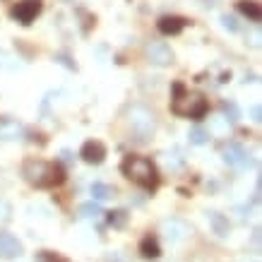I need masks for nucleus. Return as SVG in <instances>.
Here are the masks:
<instances>
[{
    "label": "nucleus",
    "mask_w": 262,
    "mask_h": 262,
    "mask_svg": "<svg viewBox=\"0 0 262 262\" xmlns=\"http://www.w3.org/2000/svg\"><path fill=\"white\" fill-rule=\"evenodd\" d=\"M209 142V135L207 130H202V128H195V130H190V144H207Z\"/></svg>",
    "instance_id": "nucleus-20"
},
{
    "label": "nucleus",
    "mask_w": 262,
    "mask_h": 262,
    "mask_svg": "<svg viewBox=\"0 0 262 262\" xmlns=\"http://www.w3.org/2000/svg\"><path fill=\"white\" fill-rule=\"evenodd\" d=\"M140 252H142V257H147V260H154V257H159V255H161V250H159V243H156V238H152V236L142 238V243H140Z\"/></svg>",
    "instance_id": "nucleus-15"
},
{
    "label": "nucleus",
    "mask_w": 262,
    "mask_h": 262,
    "mask_svg": "<svg viewBox=\"0 0 262 262\" xmlns=\"http://www.w3.org/2000/svg\"><path fill=\"white\" fill-rule=\"evenodd\" d=\"M221 111L226 113L224 118L229 120V123H236V120L240 118V113H238V106H236L233 101H221Z\"/></svg>",
    "instance_id": "nucleus-19"
},
{
    "label": "nucleus",
    "mask_w": 262,
    "mask_h": 262,
    "mask_svg": "<svg viewBox=\"0 0 262 262\" xmlns=\"http://www.w3.org/2000/svg\"><path fill=\"white\" fill-rule=\"evenodd\" d=\"M55 63L65 65L67 70H75V63H70V58H67V55H63V53H58V55H55Z\"/></svg>",
    "instance_id": "nucleus-23"
},
{
    "label": "nucleus",
    "mask_w": 262,
    "mask_h": 262,
    "mask_svg": "<svg viewBox=\"0 0 262 262\" xmlns=\"http://www.w3.org/2000/svg\"><path fill=\"white\" fill-rule=\"evenodd\" d=\"M120 171L123 176L132 181L135 186L144 188V190H154L159 186V171L154 166L152 159H144V156H137V154H128L120 164Z\"/></svg>",
    "instance_id": "nucleus-2"
},
{
    "label": "nucleus",
    "mask_w": 262,
    "mask_h": 262,
    "mask_svg": "<svg viewBox=\"0 0 262 262\" xmlns=\"http://www.w3.org/2000/svg\"><path fill=\"white\" fill-rule=\"evenodd\" d=\"M252 46H260V32H257V29H255V32H252V41H250Z\"/></svg>",
    "instance_id": "nucleus-26"
},
{
    "label": "nucleus",
    "mask_w": 262,
    "mask_h": 262,
    "mask_svg": "<svg viewBox=\"0 0 262 262\" xmlns=\"http://www.w3.org/2000/svg\"><path fill=\"white\" fill-rule=\"evenodd\" d=\"M22 176L34 188H55L65 181L63 166L44 161V159H27L22 164Z\"/></svg>",
    "instance_id": "nucleus-1"
},
{
    "label": "nucleus",
    "mask_w": 262,
    "mask_h": 262,
    "mask_svg": "<svg viewBox=\"0 0 262 262\" xmlns=\"http://www.w3.org/2000/svg\"><path fill=\"white\" fill-rule=\"evenodd\" d=\"M22 252L24 248L20 240L15 238L12 233H8V231H0V257L3 260H17Z\"/></svg>",
    "instance_id": "nucleus-9"
},
{
    "label": "nucleus",
    "mask_w": 262,
    "mask_h": 262,
    "mask_svg": "<svg viewBox=\"0 0 262 262\" xmlns=\"http://www.w3.org/2000/svg\"><path fill=\"white\" fill-rule=\"evenodd\" d=\"M34 262H65V260H60L58 255L44 250V252H39V255H36V260H34Z\"/></svg>",
    "instance_id": "nucleus-21"
},
{
    "label": "nucleus",
    "mask_w": 262,
    "mask_h": 262,
    "mask_svg": "<svg viewBox=\"0 0 262 262\" xmlns=\"http://www.w3.org/2000/svg\"><path fill=\"white\" fill-rule=\"evenodd\" d=\"M101 214V207H99V202H84L82 207H79V217L82 219H97Z\"/></svg>",
    "instance_id": "nucleus-17"
},
{
    "label": "nucleus",
    "mask_w": 262,
    "mask_h": 262,
    "mask_svg": "<svg viewBox=\"0 0 262 262\" xmlns=\"http://www.w3.org/2000/svg\"><path fill=\"white\" fill-rule=\"evenodd\" d=\"M156 27H159V32L166 34V36H176V34H181L188 27V20L176 17V15H166V17H161V20L156 22Z\"/></svg>",
    "instance_id": "nucleus-11"
},
{
    "label": "nucleus",
    "mask_w": 262,
    "mask_h": 262,
    "mask_svg": "<svg viewBox=\"0 0 262 262\" xmlns=\"http://www.w3.org/2000/svg\"><path fill=\"white\" fill-rule=\"evenodd\" d=\"M173 101H171V111L183 116V118H202L207 113V99L200 92H190L181 82L173 84Z\"/></svg>",
    "instance_id": "nucleus-3"
},
{
    "label": "nucleus",
    "mask_w": 262,
    "mask_h": 262,
    "mask_svg": "<svg viewBox=\"0 0 262 262\" xmlns=\"http://www.w3.org/2000/svg\"><path fill=\"white\" fill-rule=\"evenodd\" d=\"M224 161L233 168H245V166H250V156H248L243 144L231 142L229 147H224Z\"/></svg>",
    "instance_id": "nucleus-8"
},
{
    "label": "nucleus",
    "mask_w": 262,
    "mask_h": 262,
    "mask_svg": "<svg viewBox=\"0 0 262 262\" xmlns=\"http://www.w3.org/2000/svg\"><path fill=\"white\" fill-rule=\"evenodd\" d=\"M10 15H12V20H17V22L32 24L41 15V0H22V3H17L12 8Z\"/></svg>",
    "instance_id": "nucleus-6"
},
{
    "label": "nucleus",
    "mask_w": 262,
    "mask_h": 262,
    "mask_svg": "<svg viewBox=\"0 0 262 262\" xmlns=\"http://www.w3.org/2000/svg\"><path fill=\"white\" fill-rule=\"evenodd\" d=\"M128 123H130L132 132L137 135V140L144 142V140H149L156 130V116H154L152 109H147L144 104H135L128 109Z\"/></svg>",
    "instance_id": "nucleus-4"
},
{
    "label": "nucleus",
    "mask_w": 262,
    "mask_h": 262,
    "mask_svg": "<svg viewBox=\"0 0 262 262\" xmlns=\"http://www.w3.org/2000/svg\"><path fill=\"white\" fill-rule=\"evenodd\" d=\"M79 156H82V161L97 166V164H101V161L106 159V147H104V142H99V140H89V142L82 144Z\"/></svg>",
    "instance_id": "nucleus-10"
},
{
    "label": "nucleus",
    "mask_w": 262,
    "mask_h": 262,
    "mask_svg": "<svg viewBox=\"0 0 262 262\" xmlns=\"http://www.w3.org/2000/svg\"><path fill=\"white\" fill-rule=\"evenodd\" d=\"M200 3H202L205 8H214V5H217V0H200Z\"/></svg>",
    "instance_id": "nucleus-27"
},
{
    "label": "nucleus",
    "mask_w": 262,
    "mask_h": 262,
    "mask_svg": "<svg viewBox=\"0 0 262 262\" xmlns=\"http://www.w3.org/2000/svg\"><path fill=\"white\" fill-rule=\"evenodd\" d=\"M250 116H252V120H255V123H260V120H262V109H260V106H252Z\"/></svg>",
    "instance_id": "nucleus-24"
},
{
    "label": "nucleus",
    "mask_w": 262,
    "mask_h": 262,
    "mask_svg": "<svg viewBox=\"0 0 262 262\" xmlns=\"http://www.w3.org/2000/svg\"><path fill=\"white\" fill-rule=\"evenodd\" d=\"M161 233H164V238L168 240V243H181V240L190 233V226H188L183 219L171 217V219H164V221H161Z\"/></svg>",
    "instance_id": "nucleus-7"
},
{
    "label": "nucleus",
    "mask_w": 262,
    "mask_h": 262,
    "mask_svg": "<svg viewBox=\"0 0 262 262\" xmlns=\"http://www.w3.org/2000/svg\"><path fill=\"white\" fill-rule=\"evenodd\" d=\"M144 58L152 63V65H171L173 63V51H171V46H166L164 41H152V44L144 46Z\"/></svg>",
    "instance_id": "nucleus-5"
},
{
    "label": "nucleus",
    "mask_w": 262,
    "mask_h": 262,
    "mask_svg": "<svg viewBox=\"0 0 262 262\" xmlns=\"http://www.w3.org/2000/svg\"><path fill=\"white\" fill-rule=\"evenodd\" d=\"M231 132V123L224 116H214V118H209V130L207 135H217V137H226Z\"/></svg>",
    "instance_id": "nucleus-14"
},
{
    "label": "nucleus",
    "mask_w": 262,
    "mask_h": 262,
    "mask_svg": "<svg viewBox=\"0 0 262 262\" xmlns=\"http://www.w3.org/2000/svg\"><path fill=\"white\" fill-rule=\"evenodd\" d=\"M8 60H10V55H8V53H3V51H0V67H8V65H10Z\"/></svg>",
    "instance_id": "nucleus-25"
},
{
    "label": "nucleus",
    "mask_w": 262,
    "mask_h": 262,
    "mask_svg": "<svg viewBox=\"0 0 262 262\" xmlns=\"http://www.w3.org/2000/svg\"><path fill=\"white\" fill-rule=\"evenodd\" d=\"M92 197H94L97 202H104V200L113 197V188L106 186V183H94V186H92Z\"/></svg>",
    "instance_id": "nucleus-16"
},
{
    "label": "nucleus",
    "mask_w": 262,
    "mask_h": 262,
    "mask_svg": "<svg viewBox=\"0 0 262 262\" xmlns=\"http://www.w3.org/2000/svg\"><path fill=\"white\" fill-rule=\"evenodd\" d=\"M238 12L243 17H248L250 22H260L262 20V8L255 3V0H238Z\"/></svg>",
    "instance_id": "nucleus-13"
},
{
    "label": "nucleus",
    "mask_w": 262,
    "mask_h": 262,
    "mask_svg": "<svg viewBox=\"0 0 262 262\" xmlns=\"http://www.w3.org/2000/svg\"><path fill=\"white\" fill-rule=\"evenodd\" d=\"M221 24H224V29H229V32H238V22H236V17L224 15V17H221Z\"/></svg>",
    "instance_id": "nucleus-22"
},
{
    "label": "nucleus",
    "mask_w": 262,
    "mask_h": 262,
    "mask_svg": "<svg viewBox=\"0 0 262 262\" xmlns=\"http://www.w3.org/2000/svg\"><path fill=\"white\" fill-rule=\"evenodd\" d=\"M109 224L113 226V229H123V226L128 224V212H123V209L109 212Z\"/></svg>",
    "instance_id": "nucleus-18"
},
{
    "label": "nucleus",
    "mask_w": 262,
    "mask_h": 262,
    "mask_svg": "<svg viewBox=\"0 0 262 262\" xmlns=\"http://www.w3.org/2000/svg\"><path fill=\"white\" fill-rule=\"evenodd\" d=\"M209 226H212V231L217 233V236H221V238H226L231 233V224L229 219L224 217V214H219V212H209Z\"/></svg>",
    "instance_id": "nucleus-12"
}]
</instances>
